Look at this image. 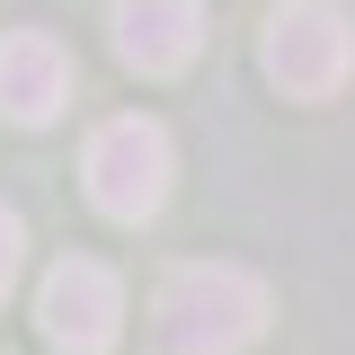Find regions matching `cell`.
<instances>
[{"label": "cell", "instance_id": "1", "mask_svg": "<svg viewBox=\"0 0 355 355\" xmlns=\"http://www.w3.org/2000/svg\"><path fill=\"white\" fill-rule=\"evenodd\" d=\"M266 329V284L249 266H178L151 302V338L160 355H240Z\"/></svg>", "mask_w": 355, "mask_h": 355}, {"label": "cell", "instance_id": "2", "mask_svg": "<svg viewBox=\"0 0 355 355\" xmlns=\"http://www.w3.org/2000/svg\"><path fill=\"white\" fill-rule=\"evenodd\" d=\"M355 71V18L338 0H284L266 18V80L284 98H338Z\"/></svg>", "mask_w": 355, "mask_h": 355}, {"label": "cell", "instance_id": "3", "mask_svg": "<svg viewBox=\"0 0 355 355\" xmlns=\"http://www.w3.org/2000/svg\"><path fill=\"white\" fill-rule=\"evenodd\" d=\"M80 178H89V205L107 222H151L160 196H169V133L151 116H116V125L89 133Z\"/></svg>", "mask_w": 355, "mask_h": 355}, {"label": "cell", "instance_id": "4", "mask_svg": "<svg viewBox=\"0 0 355 355\" xmlns=\"http://www.w3.org/2000/svg\"><path fill=\"white\" fill-rule=\"evenodd\" d=\"M36 320H44V338L62 355H107L116 329H125V284H116V266L62 258L44 275V293H36Z\"/></svg>", "mask_w": 355, "mask_h": 355}, {"label": "cell", "instance_id": "5", "mask_svg": "<svg viewBox=\"0 0 355 355\" xmlns=\"http://www.w3.org/2000/svg\"><path fill=\"white\" fill-rule=\"evenodd\" d=\"M71 53L62 36H44V27H18V36H0V116L9 125H53L62 107H71Z\"/></svg>", "mask_w": 355, "mask_h": 355}, {"label": "cell", "instance_id": "6", "mask_svg": "<svg viewBox=\"0 0 355 355\" xmlns=\"http://www.w3.org/2000/svg\"><path fill=\"white\" fill-rule=\"evenodd\" d=\"M205 44V0H116V53L125 71H187Z\"/></svg>", "mask_w": 355, "mask_h": 355}, {"label": "cell", "instance_id": "7", "mask_svg": "<svg viewBox=\"0 0 355 355\" xmlns=\"http://www.w3.org/2000/svg\"><path fill=\"white\" fill-rule=\"evenodd\" d=\"M18 249H27V231H18V214L0 205V293L18 284Z\"/></svg>", "mask_w": 355, "mask_h": 355}]
</instances>
